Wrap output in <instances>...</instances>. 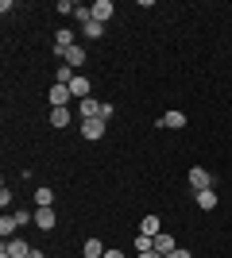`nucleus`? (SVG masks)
Here are the masks:
<instances>
[{
    "mask_svg": "<svg viewBox=\"0 0 232 258\" xmlns=\"http://www.w3.org/2000/svg\"><path fill=\"white\" fill-rule=\"evenodd\" d=\"M81 258H105V247H101V239H85V247H81Z\"/></svg>",
    "mask_w": 232,
    "mask_h": 258,
    "instance_id": "nucleus-16",
    "label": "nucleus"
},
{
    "mask_svg": "<svg viewBox=\"0 0 232 258\" xmlns=\"http://www.w3.org/2000/svg\"><path fill=\"white\" fill-rule=\"evenodd\" d=\"M0 254H4V258H27V254H31V247H27L23 239H8V243H4V250H0Z\"/></svg>",
    "mask_w": 232,
    "mask_h": 258,
    "instance_id": "nucleus-7",
    "label": "nucleus"
},
{
    "mask_svg": "<svg viewBox=\"0 0 232 258\" xmlns=\"http://www.w3.org/2000/svg\"><path fill=\"white\" fill-rule=\"evenodd\" d=\"M166 258H194V254H190V250H182V247H178L174 254H166Z\"/></svg>",
    "mask_w": 232,
    "mask_h": 258,
    "instance_id": "nucleus-24",
    "label": "nucleus"
},
{
    "mask_svg": "<svg viewBox=\"0 0 232 258\" xmlns=\"http://www.w3.org/2000/svg\"><path fill=\"white\" fill-rule=\"evenodd\" d=\"M51 205H55V193H51V189L43 185V189L35 193V208H51Z\"/></svg>",
    "mask_w": 232,
    "mask_h": 258,
    "instance_id": "nucleus-18",
    "label": "nucleus"
},
{
    "mask_svg": "<svg viewBox=\"0 0 232 258\" xmlns=\"http://www.w3.org/2000/svg\"><path fill=\"white\" fill-rule=\"evenodd\" d=\"M74 77H77V74H74V70H70L66 62H62V66H58V70H55V81H58V85H70Z\"/></svg>",
    "mask_w": 232,
    "mask_h": 258,
    "instance_id": "nucleus-19",
    "label": "nucleus"
},
{
    "mask_svg": "<svg viewBox=\"0 0 232 258\" xmlns=\"http://www.w3.org/2000/svg\"><path fill=\"white\" fill-rule=\"evenodd\" d=\"M47 123H51V127H70V108H51Z\"/></svg>",
    "mask_w": 232,
    "mask_h": 258,
    "instance_id": "nucleus-15",
    "label": "nucleus"
},
{
    "mask_svg": "<svg viewBox=\"0 0 232 258\" xmlns=\"http://www.w3.org/2000/svg\"><path fill=\"white\" fill-rule=\"evenodd\" d=\"M112 116H116V108H112V104H101V119H105V123H109Z\"/></svg>",
    "mask_w": 232,
    "mask_h": 258,
    "instance_id": "nucleus-22",
    "label": "nucleus"
},
{
    "mask_svg": "<svg viewBox=\"0 0 232 258\" xmlns=\"http://www.w3.org/2000/svg\"><path fill=\"white\" fill-rule=\"evenodd\" d=\"M81 35H85V39H105V23H97V20H89L85 27H81Z\"/></svg>",
    "mask_w": 232,
    "mask_h": 258,
    "instance_id": "nucleus-17",
    "label": "nucleus"
},
{
    "mask_svg": "<svg viewBox=\"0 0 232 258\" xmlns=\"http://www.w3.org/2000/svg\"><path fill=\"white\" fill-rule=\"evenodd\" d=\"M89 89H93V85H89V77H85V74H77L74 81H70V93H74L77 100H89Z\"/></svg>",
    "mask_w": 232,
    "mask_h": 258,
    "instance_id": "nucleus-13",
    "label": "nucleus"
},
{
    "mask_svg": "<svg viewBox=\"0 0 232 258\" xmlns=\"http://www.w3.org/2000/svg\"><path fill=\"white\" fill-rule=\"evenodd\" d=\"M74 8H77L74 0H58V8H55V12H62V16H74Z\"/></svg>",
    "mask_w": 232,
    "mask_h": 258,
    "instance_id": "nucleus-20",
    "label": "nucleus"
},
{
    "mask_svg": "<svg viewBox=\"0 0 232 258\" xmlns=\"http://www.w3.org/2000/svg\"><path fill=\"white\" fill-rule=\"evenodd\" d=\"M140 258H163V254H155V250H147V254H140Z\"/></svg>",
    "mask_w": 232,
    "mask_h": 258,
    "instance_id": "nucleus-26",
    "label": "nucleus"
},
{
    "mask_svg": "<svg viewBox=\"0 0 232 258\" xmlns=\"http://www.w3.org/2000/svg\"><path fill=\"white\" fill-rule=\"evenodd\" d=\"M27 258H47V254H43L39 247H31V254H27Z\"/></svg>",
    "mask_w": 232,
    "mask_h": 258,
    "instance_id": "nucleus-25",
    "label": "nucleus"
},
{
    "mask_svg": "<svg viewBox=\"0 0 232 258\" xmlns=\"http://www.w3.org/2000/svg\"><path fill=\"white\" fill-rule=\"evenodd\" d=\"M47 100H51V108H70V100H74V93H70V85H51V93H47Z\"/></svg>",
    "mask_w": 232,
    "mask_h": 258,
    "instance_id": "nucleus-1",
    "label": "nucleus"
},
{
    "mask_svg": "<svg viewBox=\"0 0 232 258\" xmlns=\"http://www.w3.org/2000/svg\"><path fill=\"white\" fill-rule=\"evenodd\" d=\"M194 201H198V208H201V212H213V208H217V201H221V197L213 193V189H201V193H194Z\"/></svg>",
    "mask_w": 232,
    "mask_h": 258,
    "instance_id": "nucleus-11",
    "label": "nucleus"
},
{
    "mask_svg": "<svg viewBox=\"0 0 232 258\" xmlns=\"http://www.w3.org/2000/svg\"><path fill=\"white\" fill-rule=\"evenodd\" d=\"M77 116L81 119H101V100H81V104H77Z\"/></svg>",
    "mask_w": 232,
    "mask_h": 258,
    "instance_id": "nucleus-12",
    "label": "nucleus"
},
{
    "mask_svg": "<svg viewBox=\"0 0 232 258\" xmlns=\"http://www.w3.org/2000/svg\"><path fill=\"white\" fill-rule=\"evenodd\" d=\"M81 135L97 143L101 135H105V119H81Z\"/></svg>",
    "mask_w": 232,
    "mask_h": 258,
    "instance_id": "nucleus-10",
    "label": "nucleus"
},
{
    "mask_svg": "<svg viewBox=\"0 0 232 258\" xmlns=\"http://www.w3.org/2000/svg\"><path fill=\"white\" fill-rule=\"evenodd\" d=\"M0 208H4V212H8V208H12V193H8V185L0 189Z\"/></svg>",
    "mask_w": 232,
    "mask_h": 258,
    "instance_id": "nucleus-21",
    "label": "nucleus"
},
{
    "mask_svg": "<svg viewBox=\"0 0 232 258\" xmlns=\"http://www.w3.org/2000/svg\"><path fill=\"white\" fill-rule=\"evenodd\" d=\"M89 8H93V20L97 23H109L112 16H116V4H112V0H97V4H89Z\"/></svg>",
    "mask_w": 232,
    "mask_h": 258,
    "instance_id": "nucleus-5",
    "label": "nucleus"
},
{
    "mask_svg": "<svg viewBox=\"0 0 232 258\" xmlns=\"http://www.w3.org/2000/svg\"><path fill=\"white\" fill-rule=\"evenodd\" d=\"M190 189H194V193H201V189H213V173L205 170V166H194V170H190Z\"/></svg>",
    "mask_w": 232,
    "mask_h": 258,
    "instance_id": "nucleus-2",
    "label": "nucleus"
},
{
    "mask_svg": "<svg viewBox=\"0 0 232 258\" xmlns=\"http://www.w3.org/2000/svg\"><path fill=\"white\" fill-rule=\"evenodd\" d=\"M159 231H163V220H159V216H144V220H140V235H159Z\"/></svg>",
    "mask_w": 232,
    "mask_h": 258,
    "instance_id": "nucleus-14",
    "label": "nucleus"
},
{
    "mask_svg": "<svg viewBox=\"0 0 232 258\" xmlns=\"http://www.w3.org/2000/svg\"><path fill=\"white\" fill-rule=\"evenodd\" d=\"M105 258H128V254H124V250H116V247H109V250H105Z\"/></svg>",
    "mask_w": 232,
    "mask_h": 258,
    "instance_id": "nucleus-23",
    "label": "nucleus"
},
{
    "mask_svg": "<svg viewBox=\"0 0 232 258\" xmlns=\"http://www.w3.org/2000/svg\"><path fill=\"white\" fill-rule=\"evenodd\" d=\"M55 224H58L55 208H35V227L39 231H55Z\"/></svg>",
    "mask_w": 232,
    "mask_h": 258,
    "instance_id": "nucleus-4",
    "label": "nucleus"
},
{
    "mask_svg": "<svg viewBox=\"0 0 232 258\" xmlns=\"http://www.w3.org/2000/svg\"><path fill=\"white\" fill-rule=\"evenodd\" d=\"M178 250V243H174V235H170V231H159V235H155V254H174Z\"/></svg>",
    "mask_w": 232,
    "mask_h": 258,
    "instance_id": "nucleus-6",
    "label": "nucleus"
},
{
    "mask_svg": "<svg viewBox=\"0 0 232 258\" xmlns=\"http://www.w3.org/2000/svg\"><path fill=\"white\" fill-rule=\"evenodd\" d=\"M62 62H66L70 70H77V66H85V46H81V43H74V46H70L66 54H62Z\"/></svg>",
    "mask_w": 232,
    "mask_h": 258,
    "instance_id": "nucleus-8",
    "label": "nucleus"
},
{
    "mask_svg": "<svg viewBox=\"0 0 232 258\" xmlns=\"http://www.w3.org/2000/svg\"><path fill=\"white\" fill-rule=\"evenodd\" d=\"M16 231H20V220H16V212H4V216H0V235H4V243H8Z\"/></svg>",
    "mask_w": 232,
    "mask_h": 258,
    "instance_id": "nucleus-9",
    "label": "nucleus"
},
{
    "mask_svg": "<svg viewBox=\"0 0 232 258\" xmlns=\"http://www.w3.org/2000/svg\"><path fill=\"white\" fill-rule=\"evenodd\" d=\"M159 127H166V131H182V127H186V112H178V108L163 112V119H159Z\"/></svg>",
    "mask_w": 232,
    "mask_h": 258,
    "instance_id": "nucleus-3",
    "label": "nucleus"
}]
</instances>
